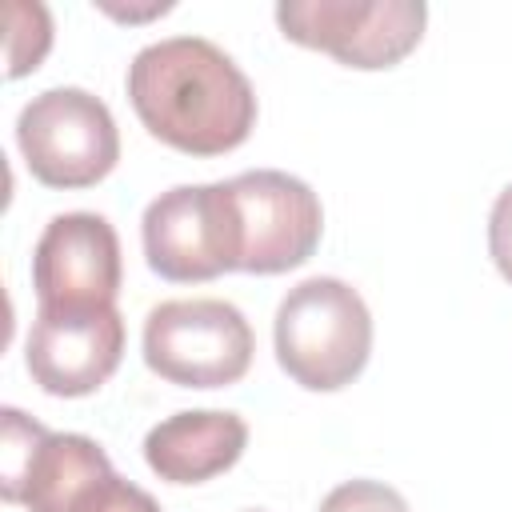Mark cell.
<instances>
[{"instance_id": "obj_13", "label": "cell", "mask_w": 512, "mask_h": 512, "mask_svg": "<svg viewBox=\"0 0 512 512\" xmlns=\"http://www.w3.org/2000/svg\"><path fill=\"white\" fill-rule=\"evenodd\" d=\"M320 512H412L408 500L380 480H344L324 500Z\"/></svg>"}, {"instance_id": "obj_10", "label": "cell", "mask_w": 512, "mask_h": 512, "mask_svg": "<svg viewBox=\"0 0 512 512\" xmlns=\"http://www.w3.org/2000/svg\"><path fill=\"white\" fill-rule=\"evenodd\" d=\"M124 356V316L112 308H36L24 364L48 396L96 392Z\"/></svg>"}, {"instance_id": "obj_15", "label": "cell", "mask_w": 512, "mask_h": 512, "mask_svg": "<svg viewBox=\"0 0 512 512\" xmlns=\"http://www.w3.org/2000/svg\"><path fill=\"white\" fill-rule=\"evenodd\" d=\"M488 252H492V264L500 268V276L512 284V184L492 204V216H488Z\"/></svg>"}, {"instance_id": "obj_7", "label": "cell", "mask_w": 512, "mask_h": 512, "mask_svg": "<svg viewBox=\"0 0 512 512\" xmlns=\"http://www.w3.org/2000/svg\"><path fill=\"white\" fill-rule=\"evenodd\" d=\"M0 492L28 512H76V504L112 476L108 452L80 432H48L20 408L0 412Z\"/></svg>"}, {"instance_id": "obj_12", "label": "cell", "mask_w": 512, "mask_h": 512, "mask_svg": "<svg viewBox=\"0 0 512 512\" xmlns=\"http://www.w3.org/2000/svg\"><path fill=\"white\" fill-rule=\"evenodd\" d=\"M4 24H8V80H20L36 72L52 48V12L40 0H8Z\"/></svg>"}, {"instance_id": "obj_2", "label": "cell", "mask_w": 512, "mask_h": 512, "mask_svg": "<svg viewBox=\"0 0 512 512\" xmlns=\"http://www.w3.org/2000/svg\"><path fill=\"white\" fill-rule=\"evenodd\" d=\"M280 368L308 392L352 384L372 356V312L336 276H308L284 292L272 320Z\"/></svg>"}, {"instance_id": "obj_14", "label": "cell", "mask_w": 512, "mask_h": 512, "mask_svg": "<svg viewBox=\"0 0 512 512\" xmlns=\"http://www.w3.org/2000/svg\"><path fill=\"white\" fill-rule=\"evenodd\" d=\"M76 512H160V504L140 484L112 472L76 504Z\"/></svg>"}, {"instance_id": "obj_8", "label": "cell", "mask_w": 512, "mask_h": 512, "mask_svg": "<svg viewBox=\"0 0 512 512\" xmlns=\"http://www.w3.org/2000/svg\"><path fill=\"white\" fill-rule=\"evenodd\" d=\"M140 240L148 268L164 280L196 284L220 272H236V236L224 180L176 184L160 192L144 208Z\"/></svg>"}, {"instance_id": "obj_9", "label": "cell", "mask_w": 512, "mask_h": 512, "mask_svg": "<svg viewBox=\"0 0 512 512\" xmlns=\"http://www.w3.org/2000/svg\"><path fill=\"white\" fill-rule=\"evenodd\" d=\"M40 308H112L120 292V240L100 212H60L32 252Z\"/></svg>"}, {"instance_id": "obj_16", "label": "cell", "mask_w": 512, "mask_h": 512, "mask_svg": "<svg viewBox=\"0 0 512 512\" xmlns=\"http://www.w3.org/2000/svg\"><path fill=\"white\" fill-rule=\"evenodd\" d=\"M104 12H112V16H120V20H148V16H164V12H172V4H152V8H116V4H100Z\"/></svg>"}, {"instance_id": "obj_4", "label": "cell", "mask_w": 512, "mask_h": 512, "mask_svg": "<svg viewBox=\"0 0 512 512\" xmlns=\"http://www.w3.org/2000/svg\"><path fill=\"white\" fill-rule=\"evenodd\" d=\"M16 144L28 172L48 188L100 184L120 160V132L108 104L84 88H44L16 116Z\"/></svg>"}, {"instance_id": "obj_5", "label": "cell", "mask_w": 512, "mask_h": 512, "mask_svg": "<svg viewBox=\"0 0 512 512\" xmlns=\"http://www.w3.org/2000/svg\"><path fill=\"white\" fill-rule=\"evenodd\" d=\"M224 188L236 236V272L276 276L300 268L316 252L324 208L300 176L280 168H252L224 180Z\"/></svg>"}, {"instance_id": "obj_11", "label": "cell", "mask_w": 512, "mask_h": 512, "mask_svg": "<svg viewBox=\"0 0 512 512\" xmlns=\"http://www.w3.org/2000/svg\"><path fill=\"white\" fill-rule=\"evenodd\" d=\"M248 448V424L224 408H192L160 420L144 436L148 468L168 484H204L228 472Z\"/></svg>"}, {"instance_id": "obj_6", "label": "cell", "mask_w": 512, "mask_h": 512, "mask_svg": "<svg viewBox=\"0 0 512 512\" xmlns=\"http://www.w3.org/2000/svg\"><path fill=\"white\" fill-rule=\"evenodd\" d=\"M276 24L292 44L320 48L348 68H392L424 36L420 0H280Z\"/></svg>"}, {"instance_id": "obj_3", "label": "cell", "mask_w": 512, "mask_h": 512, "mask_svg": "<svg viewBox=\"0 0 512 512\" xmlns=\"http://www.w3.org/2000/svg\"><path fill=\"white\" fill-rule=\"evenodd\" d=\"M144 364L180 388L236 384L256 352L244 312L216 296L164 300L144 320Z\"/></svg>"}, {"instance_id": "obj_1", "label": "cell", "mask_w": 512, "mask_h": 512, "mask_svg": "<svg viewBox=\"0 0 512 512\" xmlns=\"http://www.w3.org/2000/svg\"><path fill=\"white\" fill-rule=\"evenodd\" d=\"M140 124L176 152L220 156L248 140L256 92L240 64L204 36L144 44L124 76Z\"/></svg>"}]
</instances>
